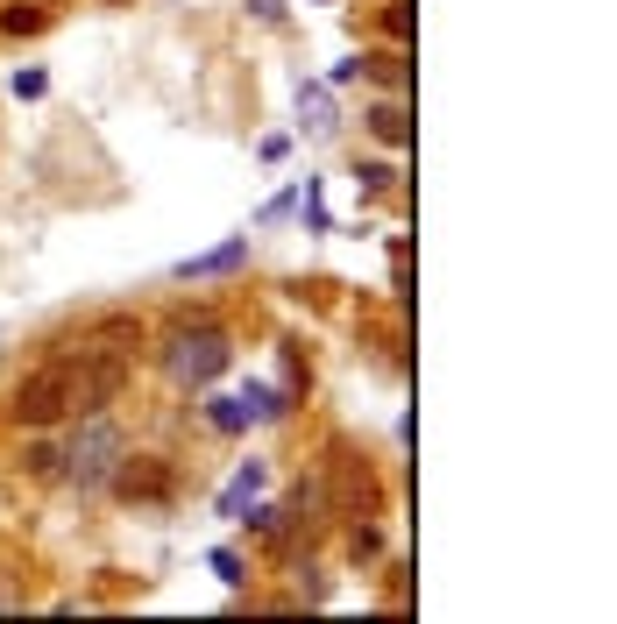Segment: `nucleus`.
Instances as JSON below:
<instances>
[{"mask_svg": "<svg viewBox=\"0 0 617 624\" xmlns=\"http://www.w3.org/2000/svg\"><path fill=\"white\" fill-rule=\"evenodd\" d=\"M121 433L107 426V412H93V419H79V433H71V447L57 454V476L79 490V497H93V490H107L114 483V468H121Z\"/></svg>", "mask_w": 617, "mask_h": 624, "instance_id": "1", "label": "nucleus"}, {"mask_svg": "<svg viewBox=\"0 0 617 624\" xmlns=\"http://www.w3.org/2000/svg\"><path fill=\"white\" fill-rule=\"evenodd\" d=\"M227 362H235V348H227L220 327H178L171 348H164V369H171V383H185V390H206Z\"/></svg>", "mask_w": 617, "mask_h": 624, "instance_id": "2", "label": "nucleus"}, {"mask_svg": "<svg viewBox=\"0 0 617 624\" xmlns=\"http://www.w3.org/2000/svg\"><path fill=\"white\" fill-rule=\"evenodd\" d=\"M8 412H15V426H50V419H64V362L29 369V376L15 383Z\"/></svg>", "mask_w": 617, "mask_h": 624, "instance_id": "3", "label": "nucleus"}, {"mask_svg": "<svg viewBox=\"0 0 617 624\" xmlns=\"http://www.w3.org/2000/svg\"><path fill=\"white\" fill-rule=\"evenodd\" d=\"M114 490L128 497V504H164L171 497V468L157 461V454H121V468H114Z\"/></svg>", "mask_w": 617, "mask_h": 624, "instance_id": "4", "label": "nucleus"}, {"mask_svg": "<svg viewBox=\"0 0 617 624\" xmlns=\"http://www.w3.org/2000/svg\"><path fill=\"white\" fill-rule=\"evenodd\" d=\"M249 263V234H227L220 249H206V256H192V263H178V277H227V270H242Z\"/></svg>", "mask_w": 617, "mask_h": 624, "instance_id": "5", "label": "nucleus"}, {"mask_svg": "<svg viewBox=\"0 0 617 624\" xmlns=\"http://www.w3.org/2000/svg\"><path fill=\"white\" fill-rule=\"evenodd\" d=\"M263 483H270V468H263V461H242V468H235V483L220 490V518H242V511L263 497Z\"/></svg>", "mask_w": 617, "mask_h": 624, "instance_id": "6", "label": "nucleus"}, {"mask_svg": "<svg viewBox=\"0 0 617 624\" xmlns=\"http://www.w3.org/2000/svg\"><path fill=\"white\" fill-rule=\"evenodd\" d=\"M369 128H376V142H391V149H405V142H412L405 107H376V114H369Z\"/></svg>", "mask_w": 617, "mask_h": 624, "instance_id": "7", "label": "nucleus"}, {"mask_svg": "<svg viewBox=\"0 0 617 624\" xmlns=\"http://www.w3.org/2000/svg\"><path fill=\"white\" fill-rule=\"evenodd\" d=\"M298 107L313 114V128H334V107H327V93H320V86H298Z\"/></svg>", "mask_w": 617, "mask_h": 624, "instance_id": "8", "label": "nucleus"}, {"mask_svg": "<svg viewBox=\"0 0 617 624\" xmlns=\"http://www.w3.org/2000/svg\"><path fill=\"white\" fill-rule=\"evenodd\" d=\"M213 575L227 582V589H242L249 575H242V554H227V546H213Z\"/></svg>", "mask_w": 617, "mask_h": 624, "instance_id": "9", "label": "nucleus"}, {"mask_svg": "<svg viewBox=\"0 0 617 624\" xmlns=\"http://www.w3.org/2000/svg\"><path fill=\"white\" fill-rule=\"evenodd\" d=\"M341 497H348V504H362V511H369V497H376V490H369V476H355L348 461H341Z\"/></svg>", "mask_w": 617, "mask_h": 624, "instance_id": "10", "label": "nucleus"}, {"mask_svg": "<svg viewBox=\"0 0 617 624\" xmlns=\"http://www.w3.org/2000/svg\"><path fill=\"white\" fill-rule=\"evenodd\" d=\"M0 29H8V36H29V29H43V15H36V8H8V15H0Z\"/></svg>", "mask_w": 617, "mask_h": 624, "instance_id": "11", "label": "nucleus"}, {"mask_svg": "<svg viewBox=\"0 0 617 624\" xmlns=\"http://www.w3.org/2000/svg\"><path fill=\"white\" fill-rule=\"evenodd\" d=\"M43 93H50L43 71H15V100H43Z\"/></svg>", "mask_w": 617, "mask_h": 624, "instance_id": "12", "label": "nucleus"}, {"mask_svg": "<svg viewBox=\"0 0 617 624\" xmlns=\"http://www.w3.org/2000/svg\"><path fill=\"white\" fill-rule=\"evenodd\" d=\"M305 220H313V227H327V199H320V185H305Z\"/></svg>", "mask_w": 617, "mask_h": 624, "instance_id": "13", "label": "nucleus"}, {"mask_svg": "<svg viewBox=\"0 0 617 624\" xmlns=\"http://www.w3.org/2000/svg\"><path fill=\"white\" fill-rule=\"evenodd\" d=\"M249 8H256V15H277V0H249Z\"/></svg>", "mask_w": 617, "mask_h": 624, "instance_id": "14", "label": "nucleus"}]
</instances>
